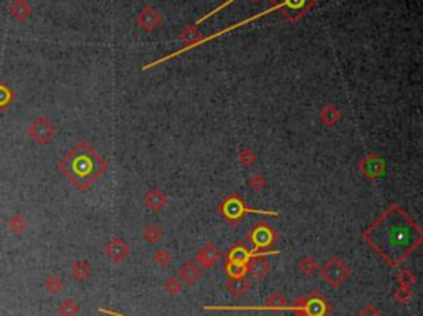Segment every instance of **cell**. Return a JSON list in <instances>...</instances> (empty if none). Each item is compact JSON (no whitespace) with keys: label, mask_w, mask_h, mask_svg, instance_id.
<instances>
[{"label":"cell","mask_w":423,"mask_h":316,"mask_svg":"<svg viewBox=\"0 0 423 316\" xmlns=\"http://www.w3.org/2000/svg\"><path fill=\"white\" fill-rule=\"evenodd\" d=\"M106 168H108L106 161L88 141H80L58 163V169L80 190H88L91 187L103 176Z\"/></svg>","instance_id":"cell-2"},{"label":"cell","mask_w":423,"mask_h":316,"mask_svg":"<svg viewBox=\"0 0 423 316\" xmlns=\"http://www.w3.org/2000/svg\"><path fill=\"white\" fill-rule=\"evenodd\" d=\"M319 119L327 128H332V126H336L339 123V119H341V113H339V110L334 104H326L319 110Z\"/></svg>","instance_id":"cell-16"},{"label":"cell","mask_w":423,"mask_h":316,"mask_svg":"<svg viewBox=\"0 0 423 316\" xmlns=\"http://www.w3.org/2000/svg\"><path fill=\"white\" fill-rule=\"evenodd\" d=\"M58 311L62 316H75L76 313H78V305H76L73 300H67L59 305Z\"/></svg>","instance_id":"cell-22"},{"label":"cell","mask_w":423,"mask_h":316,"mask_svg":"<svg viewBox=\"0 0 423 316\" xmlns=\"http://www.w3.org/2000/svg\"><path fill=\"white\" fill-rule=\"evenodd\" d=\"M247 238H248V242L253 245V248H252L253 255L279 253V252H275V250H273V252H261L263 248L270 247L273 242L278 240V234H276L275 229H273L270 224H266V222H258V224H256V227H255L252 232H248Z\"/></svg>","instance_id":"cell-4"},{"label":"cell","mask_w":423,"mask_h":316,"mask_svg":"<svg viewBox=\"0 0 423 316\" xmlns=\"http://www.w3.org/2000/svg\"><path fill=\"white\" fill-rule=\"evenodd\" d=\"M255 257L252 250L245 248V245H235L228 252V264H236V265H247V261Z\"/></svg>","instance_id":"cell-15"},{"label":"cell","mask_w":423,"mask_h":316,"mask_svg":"<svg viewBox=\"0 0 423 316\" xmlns=\"http://www.w3.org/2000/svg\"><path fill=\"white\" fill-rule=\"evenodd\" d=\"M169 197L160 189H152L144 195V205L152 212H159L167 205Z\"/></svg>","instance_id":"cell-11"},{"label":"cell","mask_w":423,"mask_h":316,"mask_svg":"<svg viewBox=\"0 0 423 316\" xmlns=\"http://www.w3.org/2000/svg\"><path fill=\"white\" fill-rule=\"evenodd\" d=\"M164 290L167 291L169 295H178L182 290V283L178 282L177 278H169L164 285Z\"/></svg>","instance_id":"cell-26"},{"label":"cell","mask_w":423,"mask_h":316,"mask_svg":"<svg viewBox=\"0 0 423 316\" xmlns=\"http://www.w3.org/2000/svg\"><path fill=\"white\" fill-rule=\"evenodd\" d=\"M266 186V179L261 174H253L248 179V187L252 190H261Z\"/></svg>","instance_id":"cell-25"},{"label":"cell","mask_w":423,"mask_h":316,"mask_svg":"<svg viewBox=\"0 0 423 316\" xmlns=\"http://www.w3.org/2000/svg\"><path fill=\"white\" fill-rule=\"evenodd\" d=\"M220 214L228 220L231 224H236L240 220L248 216V214H260V216H278V212H266V210H255V208H250L240 195L236 194H230L223 199V202L218 207Z\"/></svg>","instance_id":"cell-3"},{"label":"cell","mask_w":423,"mask_h":316,"mask_svg":"<svg viewBox=\"0 0 423 316\" xmlns=\"http://www.w3.org/2000/svg\"><path fill=\"white\" fill-rule=\"evenodd\" d=\"M250 287H252V282H250L248 278H245V275L243 277H230L228 282H226V288H228V291H231V295H235V296L245 295L250 290Z\"/></svg>","instance_id":"cell-14"},{"label":"cell","mask_w":423,"mask_h":316,"mask_svg":"<svg viewBox=\"0 0 423 316\" xmlns=\"http://www.w3.org/2000/svg\"><path fill=\"white\" fill-rule=\"evenodd\" d=\"M321 273H323V278L327 283L332 285V287H339L342 285L345 280L349 278L350 270L347 264H344L342 260H339L337 257L327 260L326 264L321 268Z\"/></svg>","instance_id":"cell-5"},{"label":"cell","mask_w":423,"mask_h":316,"mask_svg":"<svg viewBox=\"0 0 423 316\" xmlns=\"http://www.w3.org/2000/svg\"><path fill=\"white\" fill-rule=\"evenodd\" d=\"M231 2H235V0H228V2H226V4H223V5H220V7H218V9H215V10H213V12H210V14H208L207 17H210V15H213V14H217V12H218V10H222V9H225V7H226V5H228V4H231ZM207 17H204V19H200L199 22H204V20L207 19Z\"/></svg>","instance_id":"cell-31"},{"label":"cell","mask_w":423,"mask_h":316,"mask_svg":"<svg viewBox=\"0 0 423 316\" xmlns=\"http://www.w3.org/2000/svg\"><path fill=\"white\" fill-rule=\"evenodd\" d=\"M398 282H400L402 287L405 288H410L412 285L415 283V278H413V273L410 272V270H405L400 273V277H398Z\"/></svg>","instance_id":"cell-27"},{"label":"cell","mask_w":423,"mask_h":316,"mask_svg":"<svg viewBox=\"0 0 423 316\" xmlns=\"http://www.w3.org/2000/svg\"><path fill=\"white\" fill-rule=\"evenodd\" d=\"M266 255H255L247 261V272L256 280L265 278L270 273V264L265 260Z\"/></svg>","instance_id":"cell-8"},{"label":"cell","mask_w":423,"mask_h":316,"mask_svg":"<svg viewBox=\"0 0 423 316\" xmlns=\"http://www.w3.org/2000/svg\"><path fill=\"white\" fill-rule=\"evenodd\" d=\"M255 161H256V154L250 147H243L241 151L238 152V163L241 166H245V168H250L252 164H255Z\"/></svg>","instance_id":"cell-20"},{"label":"cell","mask_w":423,"mask_h":316,"mask_svg":"<svg viewBox=\"0 0 423 316\" xmlns=\"http://www.w3.org/2000/svg\"><path fill=\"white\" fill-rule=\"evenodd\" d=\"M362 238L390 267H398L420 247V225L398 204H392L362 232Z\"/></svg>","instance_id":"cell-1"},{"label":"cell","mask_w":423,"mask_h":316,"mask_svg":"<svg viewBox=\"0 0 423 316\" xmlns=\"http://www.w3.org/2000/svg\"><path fill=\"white\" fill-rule=\"evenodd\" d=\"M0 106H5V103H2V101H0Z\"/></svg>","instance_id":"cell-32"},{"label":"cell","mask_w":423,"mask_h":316,"mask_svg":"<svg viewBox=\"0 0 423 316\" xmlns=\"http://www.w3.org/2000/svg\"><path fill=\"white\" fill-rule=\"evenodd\" d=\"M142 237H144V240H147L149 243H156L164 237V232L157 224H149L144 227V230H142Z\"/></svg>","instance_id":"cell-17"},{"label":"cell","mask_w":423,"mask_h":316,"mask_svg":"<svg viewBox=\"0 0 423 316\" xmlns=\"http://www.w3.org/2000/svg\"><path fill=\"white\" fill-rule=\"evenodd\" d=\"M104 252L112 261L119 264V261H123L129 255V247L126 245V242L123 238H112L108 245H106Z\"/></svg>","instance_id":"cell-10"},{"label":"cell","mask_w":423,"mask_h":316,"mask_svg":"<svg viewBox=\"0 0 423 316\" xmlns=\"http://www.w3.org/2000/svg\"><path fill=\"white\" fill-rule=\"evenodd\" d=\"M45 288L50 291V293H58L59 290H62V282L56 278V277H51L48 282L45 283Z\"/></svg>","instance_id":"cell-28"},{"label":"cell","mask_w":423,"mask_h":316,"mask_svg":"<svg viewBox=\"0 0 423 316\" xmlns=\"http://www.w3.org/2000/svg\"><path fill=\"white\" fill-rule=\"evenodd\" d=\"M410 298H412V291H410V288L402 287V288L395 293V300L400 301V303H407V301L410 300Z\"/></svg>","instance_id":"cell-29"},{"label":"cell","mask_w":423,"mask_h":316,"mask_svg":"<svg viewBox=\"0 0 423 316\" xmlns=\"http://www.w3.org/2000/svg\"><path fill=\"white\" fill-rule=\"evenodd\" d=\"M299 270L305 273V275H313L318 270V261H316L313 257H305L299 260Z\"/></svg>","instance_id":"cell-21"},{"label":"cell","mask_w":423,"mask_h":316,"mask_svg":"<svg viewBox=\"0 0 423 316\" xmlns=\"http://www.w3.org/2000/svg\"><path fill=\"white\" fill-rule=\"evenodd\" d=\"M71 273H73V277L76 280H85L86 277H89V273H91V267H89V264L85 260L75 261L73 268H71Z\"/></svg>","instance_id":"cell-18"},{"label":"cell","mask_w":423,"mask_h":316,"mask_svg":"<svg viewBox=\"0 0 423 316\" xmlns=\"http://www.w3.org/2000/svg\"><path fill=\"white\" fill-rule=\"evenodd\" d=\"M138 23H139V27L142 30L151 32V30H154L160 23V15L152 7H146L138 15Z\"/></svg>","instance_id":"cell-12"},{"label":"cell","mask_w":423,"mask_h":316,"mask_svg":"<svg viewBox=\"0 0 423 316\" xmlns=\"http://www.w3.org/2000/svg\"><path fill=\"white\" fill-rule=\"evenodd\" d=\"M178 278L186 285H194L200 278V268L195 265V261H186L178 270Z\"/></svg>","instance_id":"cell-13"},{"label":"cell","mask_w":423,"mask_h":316,"mask_svg":"<svg viewBox=\"0 0 423 316\" xmlns=\"http://www.w3.org/2000/svg\"><path fill=\"white\" fill-rule=\"evenodd\" d=\"M170 260H172L170 253L165 248H159V250H156V253H154V261L160 267H167L170 264Z\"/></svg>","instance_id":"cell-24"},{"label":"cell","mask_w":423,"mask_h":316,"mask_svg":"<svg viewBox=\"0 0 423 316\" xmlns=\"http://www.w3.org/2000/svg\"><path fill=\"white\" fill-rule=\"evenodd\" d=\"M220 257H222V253H220V250L213 245V243H207V245H204L200 250H199V253H197V264L202 265L204 268H210L217 264V261L220 260Z\"/></svg>","instance_id":"cell-9"},{"label":"cell","mask_w":423,"mask_h":316,"mask_svg":"<svg viewBox=\"0 0 423 316\" xmlns=\"http://www.w3.org/2000/svg\"><path fill=\"white\" fill-rule=\"evenodd\" d=\"M359 169L360 172L364 174L367 179H377L384 174V171H385V164L382 163V159H380L379 156H374V154H371V156H366L364 159L359 163Z\"/></svg>","instance_id":"cell-7"},{"label":"cell","mask_w":423,"mask_h":316,"mask_svg":"<svg viewBox=\"0 0 423 316\" xmlns=\"http://www.w3.org/2000/svg\"><path fill=\"white\" fill-rule=\"evenodd\" d=\"M360 316H380V313H379V309L375 308V306L367 305V306L360 311Z\"/></svg>","instance_id":"cell-30"},{"label":"cell","mask_w":423,"mask_h":316,"mask_svg":"<svg viewBox=\"0 0 423 316\" xmlns=\"http://www.w3.org/2000/svg\"><path fill=\"white\" fill-rule=\"evenodd\" d=\"M56 128L50 119H46L43 116L37 118L35 121L28 126V134L35 142H38L40 146H45L55 138Z\"/></svg>","instance_id":"cell-6"},{"label":"cell","mask_w":423,"mask_h":316,"mask_svg":"<svg viewBox=\"0 0 423 316\" xmlns=\"http://www.w3.org/2000/svg\"><path fill=\"white\" fill-rule=\"evenodd\" d=\"M10 12H12V15H14L17 20H25L27 17L30 15V7L25 2H23V0H17V2L12 5Z\"/></svg>","instance_id":"cell-19"},{"label":"cell","mask_w":423,"mask_h":316,"mask_svg":"<svg viewBox=\"0 0 423 316\" xmlns=\"http://www.w3.org/2000/svg\"><path fill=\"white\" fill-rule=\"evenodd\" d=\"M27 225L28 222L25 220V217H22V216H14L10 220H9V229L12 232H22V230H25L27 229Z\"/></svg>","instance_id":"cell-23"}]
</instances>
